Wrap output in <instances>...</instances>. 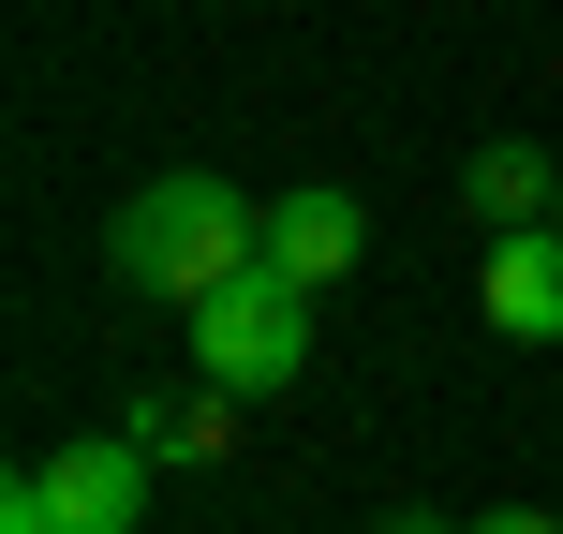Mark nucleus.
<instances>
[{
    "instance_id": "obj_1",
    "label": "nucleus",
    "mask_w": 563,
    "mask_h": 534,
    "mask_svg": "<svg viewBox=\"0 0 563 534\" xmlns=\"http://www.w3.org/2000/svg\"><path fill=\"white\" fill-rule=\"evenodd\" d=\"M104 268L134 282V297H223L238 268H267V208L238 194V178H148V194H119L104 224Z\"/></svg>"
},
{
    "instance_id": "obj_2",
    "label": "nucleus",
    "mask_w": 563,
    "mask_h": 534,
    "mask_svg": "<svg viewBox=\"0 0 563 534\" xmlns=\"http://www.w3.org/2000/svg\"><path fill=\"white\" fill-rule=\"evenodd\" d=\"M178 327H194V386H223V401H282V386L311 371V282L238 268L223 297H194Z\"/></svg>"
},
{
    "instance_id": "obj_3",
    "label": "nucleus",
    "mask_w": 563,
    "mask_h": 534,
    "mask_svg": "<svg viewBox=\"0 0 563 534\" xmlns=\"http://www.w3.org/2000/svg\"><path fill=\"white\" fill-rule=\"evenodd\" d=\"M30 476H45L59 534H134V520H148V476H164V460H148L134 431H75V446H45Z\"/></svg>"
},
{
    "instance_id": "obj_4",
    "label": "nucleus",
    "mask_w": 563,
    "mask_h": 534,
    "mask_svg": "<svg viewBox=\"0 0 563 534\" xmlns=\"http://www.w3.org/2000/svg\"><path fill=\"white\" fill-rule=\"evenodd\" d=\"M356 253H371V208L341 194V178H297V194H267V268H282V282H311V297H327Z\"/></svg>"
},
{
    "instance_id": "obj_5",
    "label": "nucleus",
    "mask_w": 563,
    "mask_h": 534,
    "mask_svg": "<svg viewBox=\"0 0 563 534\" xmlns=\"http://www.w3.org/2000/svg\"><path fill=\"white\" fill-rule=\"evenodd\" d=\"M475 312L505 341H563V224H519V238H489V282H475Z\"/></svg>"
},
{
    "instance_id": "obj_6",
    "label": "nucleus",
    "mask_w": 563,
    "mask_h": 534,
    "mask_svg": "<svg viewBox=\"0 0 563 534\" xmlns=\"http://www.w3.org/2000/svg\"><path fill=\"white\" fill-rule=\"evenodd\" d=\"M460 208H475L489 238H519V224H563V164H549V149H519V134H489L475 164H460Z\"/></svg>"
},
{
    "instance_id": "obj_7",
    "label": "nucleus",
    "mask_w": 563,
    "mask_h": 534,
    "mask_svg": "<svg viewBox=\"0 0 563 534\" xmlns=\"http://www.w3.org/2000/svg\"><path fill=\"white\" fill-rule=\"evenodd\" d=\"M119 431H134L148 460H223V446H238L223 386H148V401H119Z\"/></svg>"
},
{
    "instance_id": "obj_8",
    "label": "nucleus",
    "mask_w": 563,
    "mask_h": 534,
    "mask_svg": "<svg viewBox=\"0 0 563 534\" xmlns=\"http://www.w3.org/2000/svg\"><path fill=\"white\" fill-rule=\"evenodd\" d=\"M371 534H475V520H430V505H386V520H371Z\"/></svg>"
},
{
    "instance_id": "obj_9",
    "label": "nucleus",
    "mask_w": 563,
    "mask_h": 534,
    "mask_svg": "<svg viewBox=\"0 0 563 534\" xmlns=\"http://www.w3.org/2000/svg\"><path fill=\"white\" fill-rule=\"evenodd\" d=\"M475 534H563V520H549V505H489Z\"/></svg>"
}]
</instances>
